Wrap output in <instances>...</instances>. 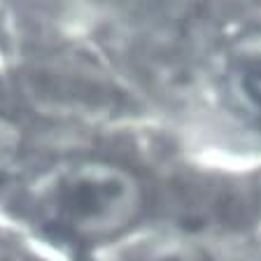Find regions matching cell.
Here are the masks:
<instances>
[{
    "label": "cell",
    "instance_id": "cell-1",
    "mask_svg": "<svg viewBox=\"0 0 261 261\" xmlns=\"http://www.w3.org/2000/svg\"><path fill=\"white\" fill-rule=\"evenodd\" d=\"M145 187L110 159H68L44 168L23 189V210L40 226L75 243H105L140 222Z\"/></svg>",
    "mask_w": 261,
    "mask_h": 261
},
{
    "label": "cell",
    "instance_id": "cell-2",
    "mask_svg": "<svg viewBox=\"0 0 261 261\" xmlns=\"http://www.w3.org/2000/svg\"><path fill=\"white\" fill-rule=\"evenodd\" d=\"M219 80L233 112L261 128V31L245 33L224 49Z\"/></svg>",
    "mask_w": 261,
    "mask_h": 261
},
{
    "label": "cell",
    "instance_id": "cell-3",
    "mask_svg": "<svg viewBox=\"0 0 261 261\" xmlns=\"http://www.w3.org/2000/svg\"><path fill=\"white\" fill-rule=\"evenodd\" d=\"M121 261H210V256L185 236H159L133 247Z\"/></svg>",
    "mask_w": 261,
    "mask_h": 261
},
{
    "label": "cell",
    "instance_id": "cell-4",
    "mask_svg": "<svg viewBox=\"0 0 261 261\" xmlns=\"http://www.w3.org/2000/svg\"><path fill=\"white\" fill-rule=\"evenodd\" d=\"M23 147H26L23 126L12 114L0 110V177L16 166L23 154Z\"/></svg>",
    "mask_w": 261,
    "mask_h": 261
},
{
    "label": "cell",
    "instance_id": "cell-5",
    "mask_svg": "<svg viewBox=\"0 0 261 261\" xmlns=\"http://www.w3.org/2000/svg\"><path fill=\"white\" fill-rule=\"evenodd\" d=\"M0 261H47L23 240L0 231Z\"/></svg>",
    "mask_w": 261,
    "mask_h": 261
},
{
    "label": "cell",
    "instance_id": "cell-6",
    "mask_svg": "<svg viewBox=\"0 0 261 261\" xmlns=\"http://www.w3.org/2000/svg\"><path fill=\"white\" fill-rule=\"evenodd\" d=\"M256 261H261V256H259V259H256Z\"/></svg>",
    "mask_w": 261,
    "mask_h": 261
}]
</instances>
